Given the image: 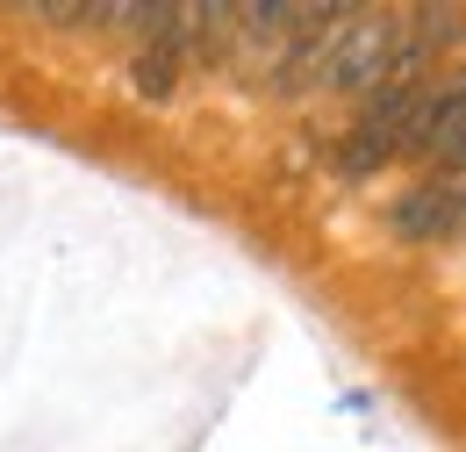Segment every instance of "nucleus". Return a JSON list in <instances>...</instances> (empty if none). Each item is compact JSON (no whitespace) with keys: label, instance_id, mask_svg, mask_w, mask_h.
<instances>
[{"label":"nucleus","instance_id":"f257e3e1","mask_svg":"<svg viewBox=\"0 0 466 452\" xmlns=\"http://www.w3.org/2000/svg\"><path fill=\"white\" fill-rule=\"evenodd\" d=\"M395 7H345L330 57H323V94H380L395 87Z\"/></svg>","mask_w":466,"mask_h":452},{"label":"nucleus","instance_id":"f03ea898","mask_svg":"<svg viewBox=\"0 0 466 452\" xmlns=\"http://www.w3.org/2000/svg\"><path fill=\"white\" fill-rule=\"evenodd\" d=\"M416 101H423V87H380V94H366V115L351 122L338 166H345V172H380V166H395V159H402V137H409Z\"/></svg>","mask_w":466,"mask_h":452},{"label":"nucleus","instance_id":"7ed1b4c3","mask_svg":"<svg viewBox=\"0 0 466 452\" xmlns=\"http://www.w3.org/2000/svg\"><path fill=\"white\" fill-rule=\"evenodd\" d=\"M388 223L402 230V237H452V230H466V187H409L402 201L388 209Z\"/></svg>","mask_w":466,"mask_h":452},{"label":"nucleus","instance_id":"20e7f679","mask_svg":"<svg viewBox=\"0 0 466 452\" xmlns=\"http://www.w3.org/2000/svg\"><path fill=\"white\" fill-rule=\"evenodd\" d=\"M179 44H187V36H158L151 51H144L137 65H129L137 94H151V101H166V94H173V65H179Z\"/></svg>","mask_w":466,"mask_h":452},{"label":"nucleus","instance_id":"39448f33","mask_svg":"<svg viewBox=\"0 0 466 452\" xmlns=\"http://www.w3.org/2000/svg\"><path fill=\"white\" fill-rule=\"evenodd\" d=\"M445 166H460V172H466V144H460V151H452V159H445Z\"/></svg>","mask_w":466,"mask_h":452}]
</instances>
